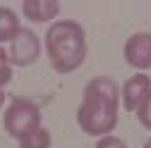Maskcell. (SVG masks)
Returning a JSON list of instances; mask_svg holds the SVG:
<instances>
[{"label":"cell","instance_id":"cell-13","mask_svg":"<svg viewBox=\"0 0 151 148\" xmlns=\"http://www.w3.org/2000/svg\"><path fill=\"white\" fill-rule=\"evenodd\" d=\"M3 105H5V91L0 88V110H3Z\"/></svg>","mask_w":151,"mask_h":148},{"label":"cell","instance_id":"cell-8","mask_svg":"<svg viewBox=\"0 0 151 148\" xmlns=\"http://www.w3.org/2000/svg\"><path fill=\"white\" fill-rule=\"evenodd\" d=\"M19 29H22V24H19L17 12L12 7L0 5V43H10Z\"/></svg>","mask_w":151,"mask_h":148},{"label":"cell","instance_id":"cell-10","mask_svg":"<svg viewBox=\"0 0 151 148\" xmlns=\"http://www.w3.org/2000/svg\"><path fill=\"white\" fill-rule=\"evenodd\" d=\"M12 81V62H10V53L5 48H0V88L7 86Z\"/></svg>","mask_w":151,"mask_h":148},{"label":"cell","instance_id":"cell-6","mask_svg":"<svg viewBox=\"0 0 151 148\" xmlns=\"http://www.w3.org/2000/svg\"><path fill=\"white\" fill-rule=\"evenodd\" d=\"M149 91H151V77L149 74H144V72L132 74V77L122 84V88H120L122 107L127 110V112H137L139 105L144 103V98L149 96Z\"/></svg>","mask_w":151,"mask_h":148},{"label":"cell","instance_id":"cell-14","mask_svg":"<svg viewBox=\"0 0 151 148\" xmlns=\"http://www.w3.org/2000/svg\"><path fill=\"white\" fill-rule=\"evenodd\" d=\"M142 148H151V139H149V141H146V143H144Z\"/></svg>","mask_w":151,"mask_h":148},{"label":"cell","instance_id":"cell-11","mask_svg":"<svg viewBox=\"0 0 151 148\" xmlns=\"http://www.w3.org/2000/svg\"><path fill=\"white\" fill-rule=\"evenodd\" d=\"M137 120H139V124H142L144 129L151 132V91H149V96L144 98V103H142L139 110H137Z\"/></svg>","mask_w":151,"mask_h":148},{"label":"cell","instance_id":"cell-4","mask_svg":"<svg viewBox=\"0 0 151 148\" xmlns=\"http://www.w3.org/2000/svg\"><path fill=\"white\" fill-rule=\"evenodd\" d=\"M41 58V38L36 31L22 26L17 36L10 41V62L12 67H29Z\"/></svg>","mask_w":151,"mask_h":148},{"label":"cell","instance_id":"cell-1","mask_svg":"<svg viewBox=\"0 0 151 148\" xmlns=\"http://www.w3.org/2000/svg\"><path fill=\"white\" fill-rule=\"evenodd\" d=\"M120 86L110 77H93L86 81L82 103L77 107V124L89 136H108L118 127Z\"/></svg>","mask_w":151,"mask_h":148},{"label":"cell","instance_id":"cell-12","mask_svg":"<svg viewBox=\"0 0 151 148\" xmlns=\"http://www.w3.org/2000/svg\"><path fill=\"white\" fill-rule=\"evenodd\" d=\"M96 148H129L120 136H115V134H108V136H101L99 141H96Z\"/></svg>","mask_w":151,"mask_h":148},{"label":"cell","instance_id":"cell-3","mask_svg":"<svg viewBox=\"0 0 151 148\" xmlns=\"http://www.w3.org/2000/svg\"><path fill=\"white\" fill-rule=\"evenodd\" d=\"M41 124V107L36 105L34 100L29 98H22V96H14L10 100V105L5 107V115H3V129L17 139L19 143L22 139H27L29 134H34Z\"/></svg>","mask_w":151,"mask_h":148},{"label":"cell","instance_id":"cell-7","mask_svg":"<svg viewBox=\"0 0 151 148\" xmlns=\"http://www.w3.org/2000/svg\"><path fill=\"white\" fill-rule=\"evenodd\" d=\"M22 14L34 24H48V22L53 24V22H58L60 3L58 0H24Z\"/></svg>","mask_w":151,"mask_h":148},{"label":"cell","instance_id":"cell-9","mask_svg":"<svg viewBox=\"0 0 151 148\" xmlns=\"http://www.w3.org/2000/svg\"><path fill=\"white\" fill-rule=\"evenodd\" d=\"M50 146H53V136H50V129L46 127H39L34 134L19 141V148H50Z\"/></svg>","mask_w":151,"mask_h":148},{"label":"cell","instance_id":"cell-5","mask_svg":"<svg viewBox=\"0 0 151 148\" xmlns=\"http://www.w3.org/2000/svg\"><path fill=\"white\" fill-rule=\"evenodd\" d=\"M122 55H125V62H127L132 69L146 74V72L151 69V33H149V31L132 33L129 38L125 41Z\"/></svg>","mask_w":151,"mask_h":148},{"label":"cell","instance_id":"cell-2","mask_svg":"<svg viewBox=\"0 0 151 148\" xmlns=\"http://www.w3.org/2000/svg\"><path fill=\"white\" fill-rule=\"evenodd\" d=\"M46 55L50 60V67L58 74H72L77 72L86 60V31L74 19H58L46 31Z\"/></svg>","mask_w":151,"mask_h":148}]
</instances>
